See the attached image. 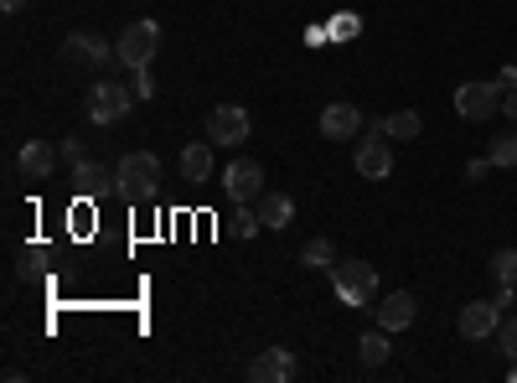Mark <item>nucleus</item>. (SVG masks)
<instances>
[{"mask_svg": "<svg viewBox=\"0 0 517 383\" xmlns=\"http://www.w3.org/2000/svg\"><path fill=\"white\" fill-rule=\"evenodd\" d=\"M321 135H326V140H357V135H362V109L347 104V99L326 104V109H321Z\"/></svg>", "mask_w": 517, "mask_h": 383, "instance_id": "nucleus-12", "label": "nucleus"}, {"mask_svg": "<svg viewBox=\"0 0 517 383\" xmlns=\"http://www.w3.org/2000/svg\"><path fill=\"white\" fill-rule=\"evenodd\" d=\"M21 6H26V0H0V11H6V16H16Z\"/></svg>", "mask_w": 517, "mask_h": 383, "instance_id": "nucleus-30", "label": "nucleus"}, {"mask_svg": "<svg viewBox=\"0 0 517 383\" xmlns=\"http://www.w3.org/2000/svg\"><path fill=\"white\" fill-rule=\"evenodd\" d=\"M290 218H295V202L285 192H264L259 197V223L264 228H290Z\"/></svg>", "mask_w": 517, "mask_h": 383, "instance_id": "nucleus-16", "label": "nucleus"}, {"mask_svg": "<svg viewBox=\"0 0 517 383\" xmlns=\"http://www.w3.org/2000/svg\"><path fill=\"white\" fill-rule=\"evenodd\" d=\"M300 373V363L290 358L285 347H264L259 358L249 363V383H290Z\"/></svg>", "mask_w": 517, "mask_h": 383, "instance_id": "nucleus-11", "label": "nucleus"}, {"mask_svg": "<svg viewBox=\"0 0 517 383\" xmlns=\"http://www.w3.org/2000/svg\"><path fill=\"white\" fill-rule=\"evenodd\" d=\"M497 327H502V301H497V296H492V301H471V306H461V337H466V342L497 337Z\"/></svg>", "mask_w": 517, "mask_h": 383, "instance_id": "nucleus-8", "label": "nucleus"}, {"mask_svg": "<svg viewBox=\"0 0 517 383\" xmlns=\"http://www.w3.org/2000/svg\"><path fill=\"white\" fill-rule=\"evenodd\" d=\"M373 316H378V327H383V332H404V327H414V316H419V301L409 296V290H399V296L378 301V306H373Z\"/></svg>", "mask_w": 517, "mask_h": 383, "instance_id": "nucleus-13", "label": "nucleus"}, {"mask_svg": "<svg viewBox=\"0 0 517 383\" xmlns=\"http://www.w3.org/2000/svg\"><path fill=\"white\" fill-rule=\"evenodd\" d=\"M492 275H497V285H517V249L492 254Z\"/></svg>", "mask_w": 517, "mask_h": 383, "instance_id": "nucleus-22", "label": "nucleus"}, {"mask_svg": "<svg viewBox=\"0 0 517 383\" xmlns=\"http://www.w3.org/2000/svg\"><path fill=\"white\" fill-rule=\"evenodd\" d=\"M300 264H306V270H331V264H337V244H331V239H311L306 249H300Z\"/></svg>", "mask_w": 517, "mask_h": 383, "instance_id": "nucleus-20", "label": "nucleus"}, {"mask_svg": "<svg viewBox=\"0 0 517 383\" xmlns=\"http://www.w3.org/2000/svg\"><path fill=\"white\" fill-rule=\"evenodd\" d=\"M57 151H63V161H68V166H78V161H83V140H63Z\"/></svg>", "mask_w": 517, "mask_h": 383, "instance_id": "nucleus-27", "label": "nucleus"}, {"mask_svg": "<svg viewBox=\"0 0 517 383\" xmlns=\"http://www.w3.org/2000/svg\"><path fill=\"white\" fill-rule=\"evenodd\" d=\"M161 187V161L150 156V151H130V156H119L114 166V192L125 197V202H150Z\"/></svg>", "mask_w": 517, "mask_h": 383, "instance_id": "nucleus-1", "label": "nucleus"}, {"mask_svg": "<svg viewBox=\"0 0 517 383\" xmlns=\"http://www.w3.org/2000/svg\"><path fill=\"white\" fill-rule=\"evenodd\" d=\"M497 109H502V83H461L455 88V114H461V120L481 125V120H492Z\"/></svg>", "mask_w": 517, "mask_h": 383, "instance_id": "nucleus-5", "label": "nucleus"}, {"mask_svg": "<svg viewBox=\"0 0 517 383\" xmlns=\"http://www.w3.org/2000/svg\"><path fill=\"white\" fill-rule=\"evenodd\" d=\"M352 166H357L362 182H383V176L393 171V140L383 135V120L373 125V135H362V140H357Z\"/></svg>", "mask_w": 517, "mask_h": 383, "instance_id": "nucleus-4", "label": "nucleus"}, {"mask_svg": "<svg viewBox=\"0 0 517 383\" xmlns=\"http://www.w3.org/2000/svg\"><path fill=\"white\" fill-rule=\"evenodd\" d=\"M497 342H502V352H512V358H517V316H502Z\"/></svg>", "mask_w": 517, "mask_h": 383, "instance_id": "nucleus-25", "label": "nucleus"}, {"mask_svg": "<svg viewBox=\"0 0 517 383\" xmlns=\"http://www.w3.org/2000/svg\"><path fill=\"white\" fill-rule=\"evenodd\" d=\"M181 176H187V182H207V176H212V140L181 151Z\"/></svg>", "mask_w": 517, "mask_h": 383, "instance_id": "nucleus-17", "label": "nucleus"}, {"mask_svg": "<svg viewBox=\"0 0 517 383\" xmlns=\"http://www.w3.org/2000/svg\"><path fill=\"white\" fill-rule=\"evenodd\" d=\"M419 130H424V120L414 109H393L388 120H383V135L388 140H419Z\"/></svg>", "mask_w": 517, "mask_h": 383, "instance_id": "nucleus-18", "label": "nucleus"}, {"mask_svg": "<svg viewBox=\"0 0 517 383\" xmlns=\"http://www.w3.org/2000/svg\"><path fill=\"white\" fill-rule=\"evenodd\" d=\"M156 94V83H150V68H135V99H150Z\"/></svg>", "mask_w": 517, "mask_h": 383, "instance_id": "nucleus-26", "label": "nucleus"}, {"mask_svg": "<svg viewBox=\"0 0 517 383\" xmlns=\"http://www.w3.org/2000/svg\"><path fill=\"white\" fill-rule=\"evenodd\" d=\"M331 290H337L342 306H373L378 301V270L368 259H347V264H331Z\"/></svg>", "mask_w": 517, "mask_h": 383, "instance_id": "nucleus-2", "label": "nucleus"}, {"mask_svg": "<svg viewBox=\"0 0 517 383\" xmlns=\"http://www.w3.org/2000/svg\"><path fill=\"white\" fill-rule=\"evenodd\" d=\"M57 156H63V151H52V140H26V145H21V171L32 176V182H47L52 166H57Z\"/></svg>", "mask_w": 517, "mask_h": 383, "instance_id": "nucleus-15", "label": "nucleus"}, {"mask_svg": "<svg viewBox=\"0 0 517 383\" xmlns=\"http://www.w3.org/2000/svg\"><path fill=\"white\" fill-rule=\"evenodd\" d=\"M502 114H507V120H512V125H517V88H512V94H507V99H502Z\"/></svg>", "mask_w": 517, "mask_h": 383, "instance_id": "nucleus-28", "label": "nucleus"}, {"mask_svg": "<svg viewBox=\"0 0 517 383\" xmlns=\"http://www.w3.org/2000/svg\"><path fill=\"white\" fill-rule=\"evenodd\" d=\"M42 264H47V249H42V244H26V249H21V275H26V280H32Z\"/></svg>", "mask_w": 517, "mask_h": 383, "instance_id": "nucleus-23", "label": "nucleus"}, {"mask_svg": "<svg viewBox=\"0 0 517 383\" xmlns=\"http://www.w3.org/2000/svg\"><path fill=\"white\" fill-rule=\"evenodd\" d=\"M73 187H78V197H104V192L114 187V166L83 156V161L73 166Z\"/></svg>", "mask_w": 517, "mask_h": 383, "instance_id": "nucleus-14", "label": "nucleus"}, {"mask_svg": "<svg viewBox=\"0 0 517 383\" xmlns=\"http://www.w3.org/2000/svg\"><path fill=\"white\" fill-rule=\"evenodd\" d=\"M497 83H502V94H512V88H517V68H502V78H497Z\"/></svg>", "mask_w": 517, "mask_h": 383, "instance_id": "nucleus-29", "label": "nucleus"}, {"mask_svg": "<svg viewBox=\"0 0 517 383\" xmlns=\"http://www.w3.org/2000/svg\"><path fill=\"white\" fill-rule=\"evenodd\" d=\"M254 120H249V109L243 104H218L207 114V140L212 145H238V140H249Z\"/></svg>", "mask_w": 517, "mask_h": 383, "instance_id": "nucleus-7", "label": "nucleus"}, {"mask_svg": "<svg viewBox=\"0 0 517 383\" xmlns=\"http://www.w3.org/2000/svg\"><path fill=\"white\" fill-rule=\"evenodd\" d=\"M223 192L233 197V202H254V197H264V166L259 161H233L228 171H223Z\"/></svg>", "mask_w": 517, "mask_h": 383, "instance_id": "nucleus-9", "label": "nucleus"}, {"mask_svg": "<svg viewBox=\"0 0 517 383\" xmlns=\"http://www.w3.org/2000/svg\"><path fill=\"white\" fill-rule=\"evenodd\" d=\"M357 358H362V368H383V363H388V332H383V327H378V332H362Z\"/></svg>", "mask_w": 517, "mask_h": 383, "instance_id": "nucleus-19", "label": "nucleus"}, {"mask_svg": "<svg viewBox=\"0 0 517 383\" xmlns=\"http://www.w3.org/2000/svg\"><path fill=\"white\" fill-rule=\"evenodd\" d=\"M63 57H68L73 68H104V63H114V47L99 32H73L63 42Z\"/></svg>", "mask_w": 517, "mask_h": 383, "instance_id": "nucleus-10", "label": "nucleus"}, {"mask_svg": "<svg viewBox=\"0 0 517 383\" xmlns=\"http://www.w3.org/2000/svg\"><path fill=\"white\" fill-rule=\"evenodd\" d=\"M233 228H238V239H254V233L264 228V223H259V208H254V213H249V208H238V218H233Z\"/></svg>", "mask_w": 517, "mask_h": 383, "instance_id": "nucleus-24", "label": "nucleus"}, {"mask_svg": "<svg viewBox=\"0 0 517 383\" xmlns=\"http://www.w3.org/2000/svg\"><path fill=\"white\" fill-rule=\"evenodd\" d=\"M486 161H492V166H517V130H512V135H497L492 151H486Z\"/></svg>", "mask_w": 517, "mask_h": 383, "instance_id": "nucleus-21", "label": "nucleus"}, {"mask_svg": "<svg viewBox=\"0 0 517 383\" xmlns=\"http://www.w3.org/2000/svg\"><path fill=\"white\" fill-rule=\"evenodd\" d=\"M156 52H161V26H156V21H130L125 32H119V42H114V57H119L130 73H135V68H150V63H156Z\"/></svg>", "mask_w": 517, "mask_h": 383, "instance_id": "nucleus-3", "label": "nucleus"}, {"mask_svg": "<svg viewBox=\"0 0 517 383\" xmlns=\"http://www.w3.org/2000/svg\"><path fill=\"white\" fill-rule=\"evenodd\" d=\"M130 109H135V88H125V83H99L88 94V120L94 125H119Z\"/></svg>", "mask_w": 517, "mask_h": 383, "instance_id": "nucleus-6", "label": "nucleus"}]
</instances>
